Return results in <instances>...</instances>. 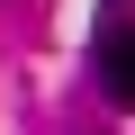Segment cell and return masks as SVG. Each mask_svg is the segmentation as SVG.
<instances>
[{
	"instance_id": "6da1fadb",
	"label": "cell",
	"mask_w": 135,
	"mask_h": 135,
	"mask_svg": "<svg viewBox=\"0 0 135 135\" xmlns=\"http://www.w3.org/2000/svg\"><path fill=\"white\" fill-rule=\"evenodd\" d=\"M99 81H108L117 108H135V27H108L99 36Z\"/></svg>"
}]
</instances>
